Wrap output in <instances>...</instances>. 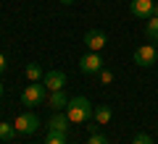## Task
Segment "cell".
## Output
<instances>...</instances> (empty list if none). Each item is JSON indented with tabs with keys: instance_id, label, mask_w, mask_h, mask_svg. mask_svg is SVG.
<instances>
[{
	"instance_id": "obj_1",
	"label": "cell",
	"mask_w": 158,
	"mask_h": 144,
	"mask_svg": "<svg viewBox=\"0 0 158 144\" xmlns=\"http://www.w3.org/2000/svg\"><path fill=\"white\" fill-rule=\"evenodd\" d=\"M92 102L87 100V97H71L66 105V118L69 123H77V126H82V123H90L92 118Z\"/></svg>"
},
{
	"instance_id": "obj_2",
	"label": "cell",
	"mask_w": 158,
	"mask_h": 144,
	"mask_svg": "<svg viewBox=\"0 0 158 144\" xmlns=\"http://www.w3.org/2000/svg\"><path fill=\"white\" fill-rule=\"evenodd\" d=\"M45 100H48V87L42 81H29L27 89L21 92V102H24V105H29V107L42 105Z\"/></svg>"
},
{
	"instance_id": "obj_3",
	"label": "cell",
	"mask_w": 158,
	"mask_h": 144,
	"mask_svg": "<svg viewBox=\"0 0 158 144\" xmlns=\"http://www.w3.org/2000/svg\"><path fill=\"white\" fill-rule=\"evenodd\" d=\"M156 60H158V50L153 47V45H142V47H137V50H135V63L140 68L156 66Z\"/></svg>"
},
{
	"instance_id": "obj_4",
	"label": "cell",
	"mask_w": 158,
	"mask_h": 144,
	"mask_svg": "<svg viewBox=\"0 0 158 144\" xmlns=\"http://www.w3.org/2000/svg\"><path fill=\"white\" fill-rule=\"evenodd\" d=\"M79 71L82 73H100L103 71V58H100V53H87V55H82L79 58Z\"/></svg>"
},
{
	"instance_id": "obj_5",
	"label": "cell",
	"mask_w": 158,
	"mask_h": 144,
	"mask_svg": "<svg viewBox=\"0 0 158 144\" xmlns=\"http://www.w3.org/2000/svg\"><path fill=\"white\" fill-rule=\"evenodd\" d=\"M13 126H16L19 134H34V131L40 128V121H37L34 113H21V115L13 121Z\"/></svg>"
},
{
	"instance_id": "obj_6",
	"label": "cell",
	"mask_w": 158,
	"mask_h": 144,
	"mask_svg": "<svg viewBox=\"0 0 158 144\" xmlns=\"http://www.w3.org/2000/svg\"><path fill=\"white\" fill-rule=\"evenodd\" d=\"M85 45H87V50H90V53H100L103 47L108 45V37L100 32V29H90V32L85 34Z\"/></svg>"
},
{
	"instance_id": "obj_7",
	"label": "cell",
	"mask_w": 158,
	"mask_h": 144,
	"mask_svg": "<svg viewBox=\"0 0 158 144\" xmlns=\"http://www.w3.org/2000/svg\"><path fill=\"white\" fill-rule=\"evenodd\" d=\"M153 8H156V0H132L129 3V11H132V16H137V18H150L153 16Z\"/></svg>"
},
{
	"instance_id": "obj_8",
	"label": "cell",
	"mask_w": 158,
	"mask_h": 144,
	"mask_svg": "<svg viewBox=\"0 0 158 144\" xmlns=\"http://www.w3.org/2000/svg\"><path fill=\"white\" fill-rule=\"evenodd\" d=\"M42 84L48 87V92H58V89H63V84H66V73L63 71H48L45 76H42Z\"/></svg>"
},
{
	"instance_id": "obj_9",
	"label": "cell",
	"mask_w": 158,
	"mask_h": 144,
	"mask_svg": "<svg viewBox=\"0 0 158 144\" xmlns=\"http://www.w3.org/2000/svg\"><path fill=\"white\" fill-rule=\"evenodd\" d=\"M66 105H69V97H66V92H63V89L48 94V107H53V110H63Z\"/></svg>"
},
{
	"instance_id": "obj_10",
	"label": "cell",
	"mask_w": 158,
	"mask_h": 144,
	"mask_svg": "<svg viewBox=\"0 0 158 144\" xmlns=\"http://www.w3.org/2000/svg\"><path fill=\"white\" fill-rule=\"evenodd\" d=\"M111 105H95V110H92V118H95V123H100V126H108L111 123Z\"/></svg>"
},
{
	"instance_id": "obj_11",
	"label": "cell",
	"mask_w": 158,
	"mask_h": 144,
	"mask_svg": "<svg viewBox=\"0 0 158 144\" xmlns=\"http://www.w3.org/2000/svg\"><path fill=\"white\" fill-rule=\"evenodd\" d=\"M48 131H53V134H66V131H69V118H66V115H53L50 121H48Z\"/></svg>"
},
{
	"instance_id": "obj_12",
	"label": "cell",
	"mask_w": 158,
	"mask_h": 144,
	"mask_svg": "<svg viewBox=\"0 0 158 144\" xmlns=\"http://www.w3.org/2000/svg\"><path fill=\"white\" fill-rule=\"evenodd\" d=\"M24 73H27V81H42V68H40V63H27V68H24Z\"/></svg>"
},
{
	"instance_id": "obj_13",
	"label": "cell",
	"mask_w": 158,
	"mask_h": 144,
	"mask_svg": "<svg viewBox=\"0 0 158 144\" xmlns=\"http://www.w3.org/2000/svg\"><path fill=\"white\" fill-rule=\"evenodd\" d=\"M145 37L153 39V42H158V16H150L145 24Z\"/></svg>"
},
{
	"instance_id": "obj_14",
	"label": "cell",
	"mask_w": 158,
	"mask_h": 144,
	"mask_svg": "<svg viewBox=\"0 0 158 144\" xmlns=\"http://www.w3.org/2000/svg\"><path fill=\"white\" fill-rule=\"evenodd\" d=\"M16 126H13V123H6V121H0V139H3V142H11L13 136H16Z\"/></svg>"
},
{
	"instance_id": "obj_15",
	"label": "cell",
	"mask_w": 158,
	"mask_h": 144,
	"mask_svg": "<svg viewBox=\"0 0 158 144\" xmlns=\"http://www.w3.org/2000/svg\"><path fill=\"white\" fill-rule=\"evenodd\" d=\"M45 144H69V142H66V134H53V131H48Z\"/></svg>"
},
{
	"instance_id": "obj_16",
	"label": "cell",
	"mask_w": 158,
	"mask_h": 144,
	"mask_svg": "<svg viewBox=\"0 0 158 144\" xmlns=\"http://www.w3.org/2000/svg\"><path fill=\"white\" fill-rule=\"evenodd\" d=\"M132 144H153V136H150V134H145V131H142V134H137V136L132 139Z\"/></svg>"
},
{
	"instance_id": "obj_17",
	"label": "cell",
	"mask_w": 158,
	"mask_h": 144,
	"mask_svg": "<svg viewBox=\"0 0 158 144\" xmlns=\"http://www.w3.org/2000/svg\"><path fill=\"white\" fill-rule=\"evenodd\" d=\"M87 144H111V142H108V139L98 131V134H90V142H87Z\"/></svg>"
},
{
	"instance_id": "obj_18",
	"label": "cell",
	"mask_w": 158,
	"mask_h": 144,
	"mask_svg": "<svg viewBox=\"0 0 158 144\" xmlns=\"http://www.w3.org/2000/svg\"><path fill=\"white\" fill-rule=\"evenodd\" d=\"M100 84H113V71H100Z\"/></svg>"
},
{
	"instance_id": "obj_19",
	"label": "cell",
	"mask_w": 158,
	"mask_h": 144,
	"mask_svg": "<svg viewBox=\"0 0 158 144\" xmlns=\"http://www.w3.org/2000/svg\"><path fill=\"white\" fill-rule=\"evenodd\" d=\"M6 66H8V60H6V55H3V53H0V73L6 71Z\"/></svg>"
},
{
	"instance_id": "obj_20",
	"label": "cell",
	"mask_w": 158,
	"mask_h": 144,
	"mask_svg": "<svg viewBox=\"0 0 158 144\" xmlns=\"http://www.w3.org/2000/svg\"><path fill=\"white\" fill-rule=\"evenodd\" d=\"M98 128H100V123H90V126H87V131H90V134H98Z\"/></svg>"
},
{
	"instance_id": "obj_21",
	"label": "cell",
	"mask_w": 158,
	"mask_h": 144,
	"mask_svg": "<svg viewBox=\"0 0 158 144\" xmlns=\"http://www.w3.org/2000/svg\"><path fill=\"white\" fill-rule=\"evenodd\" d=\"M61 3H63V6H71V3H74V0H61Z\"/></svg>"
},
{
	"instance_id": "obj_22",
	"label": "cell",
	"mask_w": 158,
	"mask_h": 144,
	"mask_svg": "<svg viewBox=\"0 0 158 144\" xmlns=\"http://www.w3.org/2000/svg\"><path fill=\"white\" fill-rule=\"evenodd\" d=\"M153 16H158V3H156V8H153Z\"/></svg>"
},
{
	"instance_id": "obj_23",
	"label": "cell",
	"mask_w": 158,
	"mask_h": 144,
	"mask_svg": "<svg viewBox=\"0 0 158 144\" xmlns=\"http://www.w3.org/2000/svg\"><path fill=\"white\" fill-rule=\"evenodd\" d=\"M0 97H3V84H0Z\"/></svg>"
},
{
	"instance_id": "obj_24",
	"label": "cell",
	"mask_w": 158,
	"mask_h": 144,
	"mask_svg": "<svg viewBox=\"0 0 158 144\" xmlns=\"http://www.w3.org/2000/svg\"><path fill=\"white\" fill-rule=\"evenodd\" d=\"M71 144H77V142H71Z\"/></svg>"
},
{
	"instance_id": "obj_25",
	"label": "cell",
	"mask_w": 158,
	"mask_h": 144,
	"mask_svg": "<svg viewBox=\"0 0 158 144\" xmlns=\"http://www.w3.org/2000/svg\"><path fill=\"white\" fill-rule=\"evenodd\" d=\"M156 3H158V0H156Z\"/></svg>"
}]
</instances>
